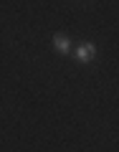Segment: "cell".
<instances>
[{
	"label": "cell",
	"mask_w": 119,
	"mask_h": 152,
	"mask_svg": "<svg viewBox=\"0 0 119 152\" xmlns=\"http://www.w3.org/2000/svg\"><path fill=\"white\" fill-rule=\"evenodd\" d=\"M53 48L56 51H58V53H69V48H71V43H69V38H66L64 36V33H56V36H53Z\"/></svg>",
	"instance_id": "7a4b0ae2"
},
{
	"label": "cell",
	"mask_w": 119,
	"mask_h": 152,
	"mask_svg": "<svg viewBox=\"0 0 119 152\" xmlns=\"http://www.w3.org/2000/svg\"><path fill=\"white\" fill-rule=\"evenodd\" d=\"M94 56H96V46L94 43H81L76 48V61H79V64H91Z\"/></svg>",
	"instance_id": "6da1fadb"
}]
</instances>
